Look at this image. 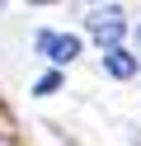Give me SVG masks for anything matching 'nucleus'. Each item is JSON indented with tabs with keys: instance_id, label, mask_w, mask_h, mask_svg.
Instances as JSON below:
<instances>
[{
	"instance_id": "nucleus-2",
	"label": "nucleus",
	"mask_w": 141,
	"mask_h": 146,
	"mask_svg": "<svg viewBox=\"0 0 141 146\" xmlns=\"http://www.w3.org/2000/svg\"><path fill=\"white\" fill-rule=\"evenodd\" d=\"M94 38H99L108 52H118L122 47V14L118 10H99L94 14Z\"/></svg>"
},
{
	"instance_id": "nucleus-3",
	"label": "nucleus",
	"mask_w": 141,
	"mask_h": 146,
	"mask_svg": "<svg viewBox=\"0 0 141 146\" xmlns=\"http://www.w3.org/2000/svg\"><path fill=\"white\" fill-rule=\"evenodd\" d=\"M103 71H108V76L113 80H132V76H136V57H127V52H103Z\"/></svg>"
},
{
	"instance_id": "nucleus-1",
	"label": "nucleus",
	"mask_w": 141,
	"mask_h": 146,
	"mask_svg": "<svg viewBox=\"0 0 141 146\" xmlns=\"http://www.w3.org/2000/svg\"><path fill=\"white\" fill-rule=\"evenodd\" d=\"M38 52L52 57L56 66H61V61L80 57V38H71V33H38Z\"/></svg>"
},
{
	"instance_id": "nucleus-4",
	"label": "nucleus",
	"mask_w": 141,
	"mask_h": 146,
	"mask_svg": "<svg viewBox=\"0 0 141 146\" xmlns=\"http://www.w3.org/2000/svg\"><path fill=\"white\" fill-rule=\"evenodd\" d=\"M33 90H38V94H56V90H61V76H56V71H47V76L38 80Z\"/></svg>"
}]
</instances>
